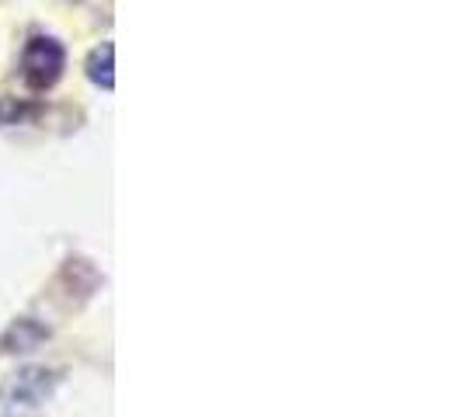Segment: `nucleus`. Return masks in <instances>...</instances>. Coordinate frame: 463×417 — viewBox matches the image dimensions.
Masks as SVG:
<instances>
[{
  "label": "nucleus",
  "instance_id": "1",
  "mask_svg": "<svg viewBox=\"0 0 463 417\" xmlns=\"http://www.w3.org/2000/svg\"><path fill=\"white\" fill-rule=\"evenodd\" d=\"M63 63H67V52H63V46H60L56 39H49V35H32L22 56L24 84H28L32 91H49V88L60 80Z\"/></svg>",
  "mask_w": 463,
  "mask_h": 417
},
{
  "label": "nucleus",
  "instance_id": "2",
  "mask_svg": "<svg viewBox=\"0 0 463 417\" xmlns=\"http://www.w3.org/2000/svg\"><path fill=\"white\" fill-rule=\"evenodd\" d=\"M52 390V372L46 369H24L18 379L7 383L4 390V403H7V414L11 417H22L28 411H35L43 400Z\"/></svg>",
  "mask_w": 463,
  "mask_h": 417
},
{
  "label": "nucleus",
  "instance_id": "3",
  "mask_svg": "<svg viewBox=\"0 0 463 417\" xmlns=\"http://www.w3.org/2000/svg\"><path fill=\"white\" fill-rule=\"evenodd\" d=\"M112 56H116V46H112V42H105V46L94 49L91 60H88V77H91L98 88H105V91H112V88H116V77H112Z\"/></svg>",
  "mask_w": 463,
  "mask_h": 417
}]
</instances>
